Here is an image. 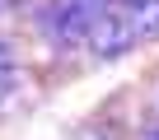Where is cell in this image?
Here are the masks:
<instances>
[{
  "label": "cell",
  "mask_w": 159,
  "mask_h": 140,
  "mask_svg": "<svg viewBox=\"0 0 159 140\" xmlns=\"http://www.w3.org/2000/svg\"><path fill=\"white\" fill-rule=\"evenodd\" d=\"M84 42H89V51H94L98 61H112V56H122V51H131V47H136V37H131V28H126V19H122L117 10L98 14V19L89 24Z\"/></svg>",
  "instance_id": "6da1fadb"
},
{
  "label": "cell",
  "mask_w": 159,
  "mask_h": 140,
  "mask_svg": "<svg viewBox=\"0 0 159 140\" xmlns=\"http://www.w3.org/2000/svg\"><path fill=\"white\" fill-rule=\"evenodd\" d=\"M117 14L126 19V28H131L136 42H145V37L159 33V0H122Z\"/></svg>",
  "instance_id": "7a4b0ae2"
},
{
  "label": "cell",
  "mask_w": 159,
  "mask_h": 140,
  "mask_svg": "<svg viewBox=\"0 0 159 140\" xmlns=\"http://www.w3.org/2000/svg\"><path fill=\"white\" fill-rule=\"evenodd\" d=\"M14 75H19V61H14V47L0 37V89H10L14 84Z\"/></svg>",
  "instance_id": "3957f363"
},
{
  "label": "cell",
  "mask_w": 159,
  "mask_h": 140,
  "mask_svg": "<svg viewBox=\"0 0 159 140\" xmlns=\"http://www.w3.org/2000/svg\"><path fill=\"white\" fill-rule=\"evenodd\" d=\"M80 5L89 10V19H98V14H108V10H117V0H80Z\"/></svg>",
  "instance_id": "277c9868"
},
{
  "label": "cell",
  "mask_w": 159,
  "mask_h": 140,
  "mask_svg": "<svg viewBox=\"0 0 159 140\" xmlns=\"http://www.w3.org/2000/svg\"><path fill=\"white\" fill-rule=\"evenodd\" d=\"M80 140H117V135H112V126H84Z\"/></svg>",
  "instance_id": "5b68a950"
},
{
  "label": "cell",
  "mask_w": 159,
  "mask_h": 140,
  "mask_svg": "<svg viewBox=\"0 0 159 140\" xmlns=\"http://www.w3.org/2000/svg\"><path fill=\"white\" fill-rule=\"evenodd\" d=\"M140 140H159V126H150V131H145V135H140Z\"/></svg>",
  "instance_id": "8992f818"
}]
</instances>
